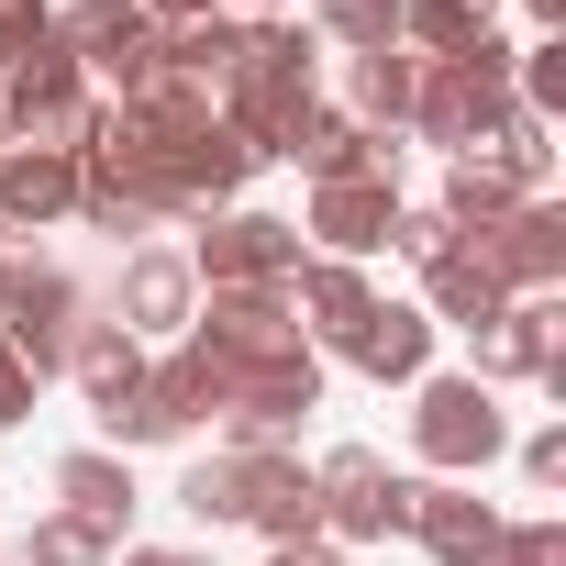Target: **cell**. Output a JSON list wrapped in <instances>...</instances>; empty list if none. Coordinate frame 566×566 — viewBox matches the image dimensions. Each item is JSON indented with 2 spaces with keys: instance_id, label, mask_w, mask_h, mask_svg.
<instances>
[{
  "instance_id": "obj_1",
  "label": "cell",
  "mask_w": 566,
  "mask_h": 566,
  "mask_svg": "<svg viewBox=\"0 0 566 566\" xmlns=\"http://www.w3.org/2000/svg\"><path fill=\"white\" fill-rule=\"evenodd\" d=\"M312 101H323V34H312V23H290V12L244 23V56H233V78L211 90V112H222L255 156H277V134H290Z\"/></svg>"
},
{
  "instance_id": "obj_2",
  "label": "cell",
  "mask_w": 566,
  "mask_h": 566,
  "mask_svg": "<svg viewBox=\"0 0 566 566\" xmlns=\"http://www.w3.org/2000/svg\"><path fill=\"white\" fill-rule=\"evenodd\" d=\"M500 112H511V45H500V34H478L467 56H422V78H411V123H400V134H422V145L467 156Z\"/></svg>"
},
{
  "instance_id": "obj_3",
  "label": "cell",
  "mask_w": 566,
  "mask_h": 566,
  "mask_svg": "<svg viewBox=\"0 0 566 566\" xmlns=\"http://www.w3.org/2000/svg\"><path fill=\"white\" fill-rule=\"evenodd\" d=\"M422 400H411V455L433 467V478H478L500 444H511V422H500V389H478V378H411Z\"/></svg>"
},
{
  "instance_id": "obj_4",
  "label": "cell",
  "mask_w": 566,
  "mask_h": 566,
  "mask_svg": "<svg viewBox=\"0 0 566 566\" xmlns=\"http://www.w3.org/2000/svg\"><path fill=\"white\" fill-rule=\"evenodd\" d=\"M90 67L67 56V45H34L12 78H0V134H23V145H56V156H78V134H90Z\"/></svg>"
},
{
  "instance_id": "obj_5",
  "label": "cell",
  "mask_w": 566,
  "mask_h": 566,
  "mask_svg": "<svg viewBox=\"0 0 566 566\" xmlns=\"http://www.w3.org/2000/svg\"><path fill=\"white\" fill-rule=\"evenodd\" d=\"M301 222H277V211H211V233L189 244V277L200 290H290L301 277Z\"/></svg>"
},
{
  "instance_id": "obj_6",
  "label": "cell",
  "mask_w": 566,
  "mask_h": 566,
  "mask_svg": "<svg viewBox=\"0 0 566 566\" xmlns=\"http://www.w3.org/2000/svg\"><path fill=\"white\" fill-rule=\"evenodd\" d=\"M56 45H67L90 78H112L123 101L167 78V56H156V23H145V0H67V12H56Z\"/></svg>"
},
{
  "instance_id": "obj_7",
  "label": "cell",
  "mask_w": 566,
  "mask_h": 566,
  "mask_svg": "<svg viewBox=\"0 0 566 566\" xmlns=\"http://www.w3.org/2000/svg\"><path fill=\"white\" fill-rule=\"evenodd\" d=\"M78 323H90L78 277H56V266H23V255H12V290H0V345H12L34 378H56V367H67V345H78Z\"/></svg>"
},
{
  "instance_id": "obj_8",
  "label": "cell",
  "mask_w": 566,
  "mask_h": 566,
  "mask_svg": "<svg viewBox=\"0 0 566 566\" xmlns=\"http://www.w3.org/2000/svg\"><path fill=\"white\" fill-rule=\"evenodd\" d=\"M312 500H323V544H389L400 533V478L378 467V444H334L312 467Z\"/></svg>"
},
{
  "instance_id": "obj_9",
  "label": "cell",
  "mask_w": 566,
  "mask_h": 566,
  "mask_svg": "<svg viewBox=\"0 0 566 566\" xmlns=\"http://www.w3.org/2000/svg\"><path fill=\"white\" fill-rule=\"evenodd\" d=\"M555 345H566V312L555 301H500V323H478V367L467 378L478 389H522V378L533 389H566V356Z\"/></svg>"
},
{
  "instance_id": "obj_10",
  "label": "cell",
  "mask_w": 566,
  "mask_h": 566,
  "mask_svg": "<svg viewBox=\"0 0 566 566\" xmlns=\"http://www.w3.org/2000/svg\"><path fill=\"white\" fill-rule=\"evenodd\" d=\"M400 533H411L433 566H489L500 511H489L467 478H400Z\"/></svg>"
},
{
  "instance_id": "obj_11",
  "label": "cell",
  "mask_w": 566,
  "mask_h": 566,
  "mask_svg": "<svg viewBox=\"0 0 566 566\" xmlns=\"http://www.w3.org/2000/svg\"><path fill=\"white\" fill-rule=\"evenodd\" d=\"M389 222H400V178H323L312 189V222H301V244L312 255H334V266H367L378 244H389Z\"/></svg>"
},
{
  "instance_id": "obj_12",
  "label": "cell",
  "mask_w": 566,
  "mask_h": 566,
  "mask_svg": "<svg viewBox=\"0 0 566 566\" xmlns=\"http://www.w3.org/2000/svg\"><path fill=\"white\" fill-rule=\"evenodd\" d=\"M467 255L500 277L511 301H544L555 277H566V211H555V200H522V211H500V222H489Z\"/></svg>"
},
{
  "instance_id": "obj_13",
  "label": "cell",
  "mask_w": 566,
  "mask_h": 566,
  "mask_svg": "<svg viewBox=\"0 0 566 566\" xmlns=\"http://www.w3.org/2000/svg\"><path fill=\"white\" fill-rule=\"evenodd\" d=\"M189 312H200L189 255H178V244H134V255H123V301H112V323L145 345V334H189Z\"/></svg>"
},
{
  "instance_id": "obj_14",
  "label": "cell",
  "mask_w": 566,
  "mask_h": 566,
  "mask_svg": "<svg viewBox=\"0 0 566 566\" xmlns=\"http://www.w3.org/2000/svg\"><path fill=\"white\" fill-rule=\"evenodd\" d=\"M233 478H244V522L266 544H323V500H312L301 455H233Z\"/></svg>"
},
{
  "instance_id": "obj_15",
  "label": "cell",
  "mask_w": 566,
  "mask_h": 566,
  "mask_svg": "<svg viewBox=\"0 0 566 566\" xmlns=\"http://www.w3.org/2000/svg\"><path fill=\"white\" fill-rule=\"evenodd\" d=\"M345 367H367L378 389H389V378H400V389L433 378V323H422V301H367V323L345 334Z\"/></svg>"
},
{
  "instance_id": "obj_16",
  "label": "cell",
  "mask_w": 566,
  "mask_h": 566,
  "mask_svg": "<svg viewBox=\"0 0 566 566\" xmlns=\"http://www.w3.org/2000/svg\"><path fill=\"white\" fill-rule=\"evenodd\" d=\"M56 211H78V156H56V145H0V233H34V222H56Z\"/></svg>"
},
{
  "instance_id": "obj_17",
  "label": "cell",
  "mask_w": 566,
  "mask_h": 566,
  "mask_svg": "<svg viewBox=\"0 0 566 566\" xmlns=\"http://www.w3.org/2000/svg\"><path fill=\"white\" fill-rule=\"evenodd\" d=\"M56 500H67V522H90L112 555H123V522H134V467L123 455H101V444H78V455H56Z\"/></svg>"
},
{
  "instance_id": "obj_18",
  "label": "cell",
  "mask_w": 566,
  "mask_h": 566,
  "mask_svg": "<svg viewBox=\"0 0 566 566\" xmlns=\"http://www.w3.org/2000/svg\"><path fill=\"white\" fill-rule=\"evenodd\" d=\"M145 400H156V422H167V444H178V433H200V422L222 411V367H211L200 345H167V356H145Z\"/></svg>"
},
{
  "instance_id": "obj_19",
  "label": "cell",
  "mask_w": 566,
  "mask_h": 566,
  "mask_svg": "<svg viewBox=\"0 0 566 566\" xmlns=\"http://www.w3.org/2000/svg\"><path fill=\"white\" fill-rule=\"evenodd\" d=\"M522 200H533V189H522V178H511L500 156H455V167H444V200H433V211H444V233H455V244H478V233H489L500 211H522Z\"/></svg>"
},
{
  "instance_id": "obj_20",
  "label": "cell",
  "mask_w": 566,
  "mask_h": 566,
  "mask_svg": "<svg viewBox=\"0 0 566 566\" xmlns=\"http://www.w3.org/2000/svg\"><path fill=\"white\" fill-rule=\"evenodd\" d=\"M367 301H378V290H367V266H334V255H301V277H290L301 334H334V345L367 323Z\"/></svg>"
},
{
  "instance_id": "obj_21",
  "label": "cell",
  "mask_w": 566,
  "mask_h": 566,
  "mask_svg": "<svg viewBox=\"0 0 566 566\" xmlns=\"http://www.w3.org/2000/svg\"><path fill=\"white\" fill-rule=\"evenodd\" d=\"M500 301H511V290H500V277H489L467 244L422 266V323H433V334H444V323H467V334H478V323H500Z\"/></svg>"
},
{
  "instance_id": "obj_22",
  "label": "cell",
  "mask_w": 566,
  "mask_h": 566,
  "mask_svg": "<svg viewBox=\"0 0 566 566\" xmlns=\"http://www.w3.org/2000/svg\"><path fill=\"white\" fill-rule=\"evenodd\" d=\"M156 56H167V78H189V90H222V78H233V56H244V23H233V12L167 23V34H156Z\"/></svg>"
},
{
  "instance_id": "obj_23",
  "label": "cell",
  "mask_w": 566,
  "mask_h": 566,
  "mask_svg": "<svg viewBox=\"0 0 566 566\" xmlns=\"http://www.w3.org/2000/svg\"><path fill=\"white\" fill-rule=\"evenodd\" d=\"M67 378H78V389H90V411H101V400H123V389L145 378V345H134L123 323H78V345H67Z\"/></svg>"
},
{
  "instance_id": "obj_24",
  "label": "cell",
  "mask_w": 566,
  "mask_h": 566,
  "mask_svg": "<svg viewBox=\"0 0 566 566\" xmlns=\"http://www.w3.org/2000/svg\"><path fill=\"white\" fill-rule=\"evenodd\" d=\"M411 78H422V56H411V45L356 56V123H367V134H400V123H411Z\"/></svg>"
},
{
  "instance_id": "obj_25",
  "label": "cell",
  "mask_w": 566,
  "mask_h": 566,
  "mask_svg": "<svg viewBox=\"0 0 566 566\" xmlns=\"http://www.w3.org/2000/svg\"><path fill=\"white\" fill-rule=\"evenodd\" d=\"M489 34V0H400V45H422V56H467Z\"/></svg>"
},
{
  "instance_id": "obj_26",
  "label": "cell",
  "mask_w": 566,
  "mask_h": 566,
  "mask_svg": "<svg viewBox=\"0 0 566 566\" xmlns=\"http://www.w3.org/2000/svg\"><path fill=\"white\" fill-rule=\"evenodd\" d=\"M312 34L345 56H378V45H400V0H312Z\"/></svg>"
},
{
  "instance_id": "obj_27",
  "label": "cell",
  "mask_w": 566,
  "mask_h": 566,
  "mask_svg": "<svg viewBox=\"0 0 566 566\" xmlns=\"http://www.w3.org/2000/svg\"><path fill=\"white\" fill-rule=\"evenodd\" d=\"M178 511H189L200 533H222V522H244V478H233V455H200V467L178 478Z\"/></svg>"
},
{
  "instance_id": "obj_28",
  "label": "cell",
  "mask_w": 566,
  "mask_h": 566,
  "mask_svg": "<svg viewBox=\"0 0 566 566\" xmlns=\"http://www.w3.org/2000/svg\"><path fill=\"white\" fill-rule=\"evenodd\" d=\"M23 566H112V544H101L90 522H67V511H45V522H34V544H23Z\"/></svg>"
},
{
  "instance_id": "obj_29",
  "label": "cell",
  "mask_w": 566,
  "mask_h": 566,
  "mask_svg": "<svg viewBox=\"0 0 566 566\" xmlns=\"http://www.w3.org/2000/svg\"><path fill=\"white\" fill-rule=\"evenodd\" d=\"M489 566H566V522H500V544H489Z\"/></svg>"
},
{
  "instance_id": "obj_30",
  "label": "cell",
  "mask_w": 566,
  "mask_h": 566,
  "mask_svg": "<svg viewBox=\"0 0 566 566\" xmlns=\"http://www.w3.org/2000/svg\"><path fill=\"white\" fill-rule=\"evenodd\" d=\"M34 45H56V12H45V0H0V78H12Z\"/></svg>"
},
{
  "instance_id": "obj_31",
  "label": "cell",
  "mask_w": 566,
  "mask_h": 566,
  "mask_svg": "<svg viewBox=\"0 0 566 566\" xmlns=\"http://www.w3.org/2000/svg\"><path fill=\"white\" fill-rule=\"evenodd\" d=\"M389 244H400L411 266H433V255H455V233H444V211H400V222H389Z\"/></svg>"
},
{
  "instance_id": "obj_32",
  "label": "cell",
  "mask_w": 566,
  "mask_h": 566,
  "mask_svg": "<svg viewBox=\"0 0 566 566\" xmlns=\"http://www.w3.org/2000/svg\"><path fill=\"white\" fill-rule=\"evenodd\" d=\"M34 389H45V378H34L12 345H0V433H12V422H34Z\"/></svg>"
},
{
  "instance_id": "obj_33",
  "label": "cell",
  "mask_w": 566,
  "mask_h": 566,
  "mask_svg": "<svg viewBox=\"0 0 566 566\" xmlns=\"http://www.w3.org/2000/svg\"><path fill=\"white\" fill-rule=\"evenodd\" d=\"M522 478H533V489H566V422H544V433L522 444Z\"/></svg>"
},
{
  "instance_id": "obj_34",
  "label": "cell",
  "mask_w": 566,
  "mask_h": 566,
  "mask_svg": "<svg viewBox=\"0 0 566 566\" xmlns=\"http://www.w3.org/2000/svg\"><path fill=\"white\" fill-rule=\"evenodd\" d=\"M112 566H211V555H178V544H123Z\"/></svg>"
},
{
  "instance_id": "obj_35",
  "label": "cell",
  "mask_w": 566,
  "mask_h": 566,
  "mask_svg": "<svg viewBox=\"0 0 566 566\" xmlns=\"http://www.w3.org/2000/svg\"><path fill=\"white\" fill-rule=\"evenodd\" d=\"M200 12H222V0H145V23L167 34V23H200Z\"/></svg>"
},
{
  "instance_id": "obj_36",
  "label": "cell",
  "mask_w": 566,
  "mask_h": 566,
  "mask_svg": "<svg viewBox=\"0 0 566 566\" xmlns=\"http://www.w3.org/2000/svg\"><path fill=\"white\" fill-rule=\"evenodd\" d=\"M266 566H345L334 544H266Z\"/></svg>"
},
{
  "instance_id": "obj_37",
  "label": "cell",
  "mask_w": 566,
  "mask_h": 566,
  "mask_svg": "<svg viewBox=\"0 0 566 566\" xmlns=\"http://www.w3.org/2000/svg\"><path fill=\"white\" fill-rule=\"evenodd\" d=\"M222 12H233V23H266V12H290V0H222Z\"/></svg>"
},
{
  "instance_id": "obj_38",
  "label": "cell",
  "mask_w": 566,
  "mask_h": 566,
  "mask_svg": "<svg viewBox=\"0 0 566 566\" xmlns=\"http://www.w3.org/2000/svg\"><path fill=\"white\" fill-rule=\"evenodd\" d=\"M522 12H533V23H544V34H566V0H522Z\"/></svg>"
}]
</instances>
